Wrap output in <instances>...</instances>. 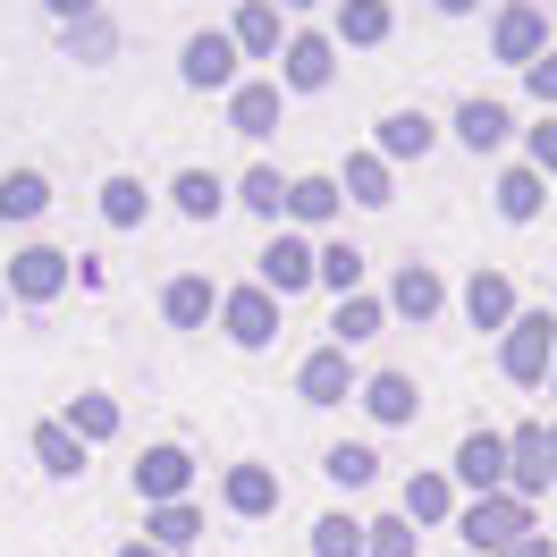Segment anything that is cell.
<instances>
[{
  "instance_id": "obj_1",
  "label": "cell",
  "mask_w": 557,
  "mask_h": 557,
  "mask_svg": "<svg viewBox=\"0 0 557 557\" xmlns=\"http://www.w3.org/2000/svg\"><path fill=\"white\" fill-rule=\"evenodd\" d=\"M549 363H557V321L549 313H516L507 321V338H498V372L516 388H541L549 381Z\"/></svg>"
},
{
  "instance_id": "obj_2",
  "label": "cell",
  "mask_w": 557,
  "mask_h": 557,
  "mask_svg": "<svg viewBox=\"0 0 557 557\" xmlns=\"http://www.w3.org/2000/svg\"><path fill=\"white\" fill-rule=\"evenodd\" d=\"M456 532H465V549H473V557H498V549H516L523 532H532V507H523V498H507V490H490V498H473V507H465V523H456Z\"/></svg>"
},
{
  "instance_id": "obj_3",
  "label": "cell",
  "mask_w": 557,
  "mask_h": 557,
  "mask_svg": "<svg viewBox=\"0 0 557 557\" xmlns=\"http://www.w3.org/2000/svg\"><path fill=\"white\" fill-rule=\"evenodd\" d=\"M177 76L195 85V94H237V42L220 35V26H203V35H186V51H177Z\"/></svg>"
},
{
  "instance_id": "obj_4",
  "label": "cell",
  "mask_w": 557,
  "mask_h": 557,
  "mask_svg": "<svg viewBox=\"0 0 557 557\" xmlns=\"http://www.w3.org/2000/svg\"><path fill=\"white\" fill-rule=\"evenodd\" d=\"M220 321H228L237 347H271L278 338V296L271 287H237V296H220Z\"/></svg>"
},
{
  "instance_id": "obj_5",
  "label": "cell",
  "mask_w": 557,
  "mask_h": 557,
  "mask_svg": "<svg viewBox=\"0 0 557 557\" xmlns=\"http://www.w3.org/2000/svg\"><path fill=\"white\" fill-rule=\"evenodd\" d=\"M296 397H305V406H347V397H355V363H347V347H313V355H305Z\"/></svg>"
},
{
  "instance_id": "obj_6",
  "label": "cell",
  "mask_w": 557,
  "mask_h": 557,
  "mask_svg": "<svg viewBox=\"0 0 557 557\" xmlns=\"http://www.w3.org/2000/svg\"><path fill=\"white\" fill-rule=\"evenodd\" d=\"M186 482H195V456L186 448H144V465H136V498L144 507H177Z\"/></svg>"
},
{
  "instance_id": "obj_7",
  "label": "cell",
  "mask_w": 557,
  "mask_h": 557,
  "mask_svg": "<svg viewBox=\"0 0 557 557\" xmlns=\"http://www.w3.org/2000/svg\"><path fill=\"white\" fill-rule=\"evenodd\" d=\"M456 482L465 490H507V440H498V431H465V440H456Z\"/></svg>"
},
{
  "instance_id": "obj_8",
  "label": "cell",
  "mask_w": 557,
  "mask_h": 557,
  "mask_svg": "<svg viewBox=\"0 0 557 557\" xmlns=\"http://www.w3.org/2000/svg\"><path fill=\"white\" fill-rule=\"evenodd\" d=\"M313 278H321L313 245H305V237H271V253H262V287H271V296H305Z\"/></svg>"
},
{
  "instance_id": "obj_9",
  "label": "cell",
  "mask_w": 557,
  "mask_h": 557,
  "mask_svg": "<svg viewBox=\"0 0 557 557\" xmlns=\"http://www.w3.org/2000/svg\"><path fill=\"white\" fill-rule=\"evenodd\" d=\"M60 287H69V253H51V245H26L9 262V296H26V305H51Z\"/></svg>"
},
{
  "instance_id": "obj_10",
  "label": "cell",
  "mask_w": 557,
  "mask_h": 557,
  "mask_svg": "<svg viewBox=\"0 0 557 557\" xmlns=\"http://www.w3.org/2000/svg\"><path fill=\"white\" fill-rule=\"evenodd\" d=\"M338 76V60H330V35H296L287 51H278V85L287 94H321Z\"/></svg>"
},
{
  "instance_id": "obj_11",
  "label": "cell",
  "mask_w": 557,
  "mask_h": 557,
  "mask_svg": "<svg viewBox=\"0 0 557 557\" xmlns=\"http://www.w3.org/2000/svg\"><path fill=\"white\" fill-rule=\"evenodd\" d=\"M532 490H549V431H532V422H523L516 440H507V498L532 507Z\"/></svg>"
},
{
  "instance_id": "obj_12",
  "label": "cell",
  "mask_w": 557,
  "mask_h": 557,
  "mask_svg": "<svg viewBox=\"0 0 557 557\" xmlns=\"http://www.w3.org/2000/svg\"><path fill=\"white\" fill-rule=\"evenodd\" d=\"M549 51V17L532 9V0H516V9H498V60H516V69H532Z\"/></svg>"
},
{
  "instance_id": "obj_13",
  "label": "cell",
  "mask_w": 557,
  "mask_h": 557,
  "mask_svg": "<svg viewBox=\"0 0 557 557\" xmlns=\"http://www.w3.org/2000/svg\"><path fill=\"white\" fill-rule=\"evenodd\" d=\"M465 313H473V330H498V338H507V321H516V287H507V271H473V278H465Z\"/></svg>"
},
{
  "instance_id": "obj_14",
  "label": "cell",
  "mask_w": 557,
  "mask_h": 557,
  "mask_svg": "<svg viewBox=\"0 0 557 557\" xmlns=\"http://www.w3.org/2000/svg\"><path fill=\"white\" fill-rule=\"evenodd\" d=\"M228 127H237V136H271L278 127V85L271 76H253V85L228 94Z\"/></svg>"
},
{
  "instance_id": "obj_15",
  "label": "cell",
  "mask_w": 557,
  "mask_h": 557,
  "mask_svg": "<svg viewBox=\"0 0 557 557\" xmlns=\"http://www.w3.org/2000/svg\"><path fill=\"white\" fill-rule=\"evenodd\" d=\"M220 498H228L237 516H271V507H278V473H271V465H228Z\"/></svg>"
},
{
  "instance_id": "obj_16",
  "label": "cell",
  "mask_w": 557,
  "mask_h": 557,
  "mask_svg": "<svg viewBox=\"0 0 557 557\" xmlns=\"http://www.w3.org/2000/svg\"><path fill=\"white\" fill-rule=\"evenodd\" d=\"M431 144H440V127H431L422 110H388L381 119V161H422Z\"/></svg>"
},
{
  "instance_id": "obj_17",
  "label": "cell",
  "mask_w": 557,
  "mask_h": 557,
  "mask_svg": "<svg viewBox=\"0 0 557 557\" xmlns=\"http://www.w3.org/2000/svg\"><path fill=\"white\" fill-rule=\"evenodd\" d=\"M388 305H397L406 321H431L440 305H448V287H440V271H422V262H406V271H397V287H388Z\"/></svg>"
},
{
  "instance_id": "obj_18",
  "label": "cell",
  "mask_w": 557,
  "mask_h": 557,
  "mask_svg": "<svg viewBox=\"0 0 557 557\" xmlns=\"http://www.w3.org/2000/svg\"><path fill=\"white\" fill-rule=\"evenodd\" d=\"M161 313H170L177 330H203V321L220 313V287H211V278H170V287H161Z\"/></svg>"
},
{
  "instance_id": "obj_19",
  "label": "cell",
  "mask_w": 557,
  "mask_h": 557,
  "mask_svg": "<svg viewBox=\"0 0 557 557\" xmlns=\"http://www.w3.org/2000/svg\"><path fill=\"white\" fill-rule=\"evenodd\" d=\"M507 127H516V110H507V102H482V94L456 110V136L473 144V152H498V144H507Z\"/></svg>"
},
{
  "instance_id": "obj_20",
  "label": "cell",
  "mask_w": 557,
  "mask_h": 557,
  "mask_svg": "<svg viewBox=\"0 0 557 557\" xmlns=\"http://www.w3.org/2000/svg\"><path fill=\"white\" fill-rule=\"evenodd\" d=\"M363 406H372V422H414V381H406V372H372V381H363Z\"/></svg>"
},
{
  "instance_id": "obj_21",
  "label": "cell",
  "mask_w": 557,
  "mask_h": 557,
  "mask_svg": "<svg viewBox=\"0 0 557 557\" xmlns=\"http://www.w3.org/2000/svg\"><path fill=\"white\" fill-rule=\"evenodd\" d=\"M381 321H388L381 296H338V321H330L338 338H330V347H363V338H381Z\"/></svg>"
},
{
  "instance_id": "obj_22",
  "label": "cell",
  "mask_w": 557,
  "mask_h": 557,
  "mask_svg": "<svg viewBox=\"0 0 557 557\" xmlns=\"http://www.w3.org/2000/svg\"><path fill=\"white\" fill-rule=\"evenodd\" d=\"M35 456H42V473H85V440H76L69 422H35Z\"/></svg>"
},
{
  "instance_id": "obj_23",
  "label": "cell",
  "mask_w": 557,
  "mask_h": 557,
  "mask_svg": "<svg viewBox=\"0 0 557 557\" xmlns=\"http://www.w3.org/2000/svg\"><path fill=\"white\" fill-rule=\"evenodd\" d=\"M228 42H237V51H253V60H271V51H278V0H253V9H237Z\"/></svg>"
},
{
  "instance_id": "obj_24",
  "label": "cell",
  "mask_w": 557,
  "mask_h": 557,
  "mask_svg": "<svg viewBox=\"0 0 557 557\" xmlns=\"http://www.w3.org/2000/svg\"><path fill=\"white\" fill-rule=\"evenodd\" d=\"M448 507H456L448 473H414V482H406V523H448Z\"/></svg>"
},
{
  "instance_id": "obj_25",
  "label": "cell",
  "mask_w": 557,
  "mask_h": 557,
  "mask_svg": "<svg viewBox=\"0 0 557 557\" xmlns=\"http://www.w3.org/2000/svg\"><path fill=\"white\" fill-rule=\"evenodd\" d=\"M42 203H51L42 170H9L0 177V220H42Z\"/></svg>"
},
{
  "instance_id": "obj_26",
  "label": "cell",
  "mask_w": 557,
  "mask_h": 557,
  "mask_svg": "<svg viewBox=\"0 0 557 557\" xmlns=\"http://www.w3.org/2000/svg\"><path fill=\"white\" fill-rule=\"evenodd\" d=\"M170 203L186 211V220H211L228 195H220V177H211V170H177V177H170Z\"/></svg>"
},
{
  "instance_id": "obj_27",
  "label": "cell",
  "mask_w": 557,
  "mask_h": 557,
  "mask_svg": "<svg viewBox=\"0 0 557 557\" xmlns=\"http://www.w3.org/2000/svg\"><path fill=\"white\" fill-rule=\"evenodd\" d=\"M144 532H152V549H170V557H177L186 541H195V532H203V516L177 498V507H152V516H144Z\"/></svg>"
},
{
  "instance_id": "obj_28",
  "label": "cell",
  "mask_w": 557,
  "mask_h": 557,
  "mask_svg": "<svg viewBox=\"0 0 557 557\" xmlns=\"http://www.w3.org/2000/svg\"><path fill=\"white\" fill-rule=\"evenodd\" d=\"M69 51L85 60V69H102L110 51H119V26H110L102 9H94V17H76V26H69Z\"/></svg>"
},
{
  "instance_id": "obj_29",
  "label": "cell",
  "mask_w": 557,
  "mask_h": 557,
  "mask_svg": "<svg viewBox=\"0 0 557 557\" xmlns=\"http://www.w3.org/2000/svg\"><path fill=\"white\" fill-rule=\"evenodd\" d=\"M321 473H330L338 490H363L372 473H381V456L363 448V440H347V448H330V456H321Z\"/></svg>"
},
{
  "instance_id": "obj_30",
  "label": "cell",
  "mask_w": 557,
  "mask_h": 557,
  "mask_svg": "<svg viewBox=\"0 0 557 557\" xmlns=\"http://www.w3.org/2000/svg\"><path fill=\"white\" fill-rule=\"evenodd\" d=\"M532 211H541V170L523 161V170L498 177V220H532Z\"/></svg>"
},
{
  "instance_id": "obj_31",
  "label": "cell",
  "mask_w": 557,
  "mask_h": 557,
  "mask_svg": "<svg viewBox=\"0 0 557 557\" xmlns=\"http://www.w3.org/2000/svg\"><path fill=\"white\" fill-rule=\"evenodd\" d=\"M338 195H347L338 177H296V186H287V211H296V220H330Z\"/></svg>"
},
{
  "instance_id": "obj_32",
  "label": "cell",
  "mask_w": 557,
  "mask_h": 557,
  "mask_svg": "<svg viewBox=\"0 0 557 557\" xmlns=\"http://www.w3.org/2000/svg\"><path fill=\"white\" fill-rule=\"evenodd\" d=\"M347 195H355V203H372V211L388 203V161H381V152H355V161H347Z\"/></svg>"
},
{
  "instance_id": "obj_33",
  "label": "cell",
  "mask_w": 557,
  "mask_h": 557,
  "mask_svg": "<svg viewBox=\"0 0 557 557\" xmlns=\"http://www.w3.org/2000/svg\"><path fill=\"white\" fill-rule=\"evenodd\" d=\"M313 557H363V523L355 516H321L313 523Z\"/></svg>"
},
{
  "instance_id": "obj_34",
  "label": "cell",
  "mask_w": 557,
  "mask_h": 557,
  "mask_svg": "<svg viewBox=\"0 0 557 557\" xmlns=\"http://www.w3.org/2000/svg\"><path fill=\"white\" fill-rule=\"evenodd\" d=\"M338 35L347 42H381L388 35V0H347V9H338Z\"/></svg>"
},
{
  "instance_id": "obj_35",
  "label": "cell",
  "mask_w": 557,
  "mask_h": 557,
  "mask_svg": "<svg viewBox=\"0 0 557 557\" xmlns=\"http://www.w3.org/2000/svg\"><path fill=\"white\" fill-rule=\"evenodd\" d=\"M321 287L355 296V287H363V253H355V245H321Z\"/></svg>"
},
{
  "instance_id": "obj_36",
  "label": "cell",
  "mask_w": 557,
  "mask_h": 557,
  "mask_svg": "<svg viewBox=\"0 0 557 557\" xmlns=\"http://www.w3.org/2000/svg\"><path fill=\"white\" fill-rule=\"evenodd\" d=\"M363 557H414V523H406V516L363 523Z\"/></svg>"
},
{
  "instance_id": "obj_37",
  "label": "cell",
  "mask_w": 557,
  "mask_h": 557,
  "mask_svg": "<svg viewBox=\"0 0 557 557\" xmlns=\"http://www.w3.org/2000/svg\"><path fill=\"white\" fill-rule=\"evenodd\" d=\"M102 220H110V228H136V220H144V186H136V177H110V186H102Z\"/></svg>"
},
{
  "instance_id": "obj_38",
  "label": "cell",
  "mask_w": 557,
  "mask_h": 557,
  "mask_svg": "<svg viewBox=\"0 0 557 557\" xmlns=\"http://www.w3.org/2000/svg\"><path fill=\"white\" fill-rule=\"evenodd\" d=\"M69 431H76V440H110V431H119V406H110V397H76Z\"/></svg>"
},
{
  "instance_id": "obj_39",
  "label": "cell",
  "mask_w": 557,
  "mask_h": 557,
  "mask_svg": "<svg viewBox=\"0 0 557 557\" xmlns=\"http://www.w3.org/2000/svg\"><path fill=\"white\" fill-rule=\"evenodd\" d=\"M237 203H245V211H262V220H278V211H287V177H278V170H253Z\"/></svg>"
},
{
  "instance_id": "obj_40",
  "label": "cell",
  "mask_w": 557,
  "mask_h": 557,
  "mask_svg": "<svg viewBox=\"0 0 557 557\" xmlns=\"http://www.w3.org/2000/svg\"><path fill=\"white\" fill-rule=\"evenodd\" d=\"M523 85H532V102H549V110H557V51H541V60L523 69Z\"/></svg>"
},
{
  "instance_id": "obj_41",
  "label": "cell",
  "mask_w": 557,
  "mask_h": 557,
  "mask_svg": "<svg viewBox=\"0 0 557 557\" xmlns=\"http://www.w3.org/2000/svg\"><path fill=\"white\" fill-rule=\"evenodd\" d=\"M532 170H541V177L557 170V119H549V127H532Z\"/></svg>"
},
{
  "instance_id": "obj_42",
  "label": "cell",
  "mask_w": 557,
  "mask_h": 557,
  "mask_svg": "<svg viewBox=\"0 0 557 557\" xmlns=\"http://www.w3.org/2000/svg\"><path fill=\"white\" fill-rule=\"evenodd\" d=\"M498 557H549V532H523L516 549H498Z\"/></svg>"
},
{
  "instance_id": "obj_43",
  "label": "cell",
  "mask_w": 557,
  "mask_h": 557,
  "mask_svg": "<svg viewBox=\"0 0 557 557\" xmlns=\"http://www.w3.org/2000/svg\"><path fill=\"white\" fill-rule=\"evenodd\" d=\"M94 9H102V0H51V17H69V26H76V17H94Z\"/></svg>"
},
{
  "instance_id": "obj_44",
  "label": "cell",
  "mask_w": 557,
  "mask_h": 557,
  "mask_svg": "<svg viewBox=\"0 0 557 557\" xmlns=\"http://www.w3.org/2000/svg\"><path fill=\"white\" fill-rule=\"evenodd\" d=\"M119 557H170V549H152V541H127V549H119Z\"/></svg>"
},
{
  "instance_id": "obj_45",
  "label": "cell",
  "mask_w": 557,
  "mask_h": 557,
  "mask_svg": "<svg viewBox=\"0 0 557 557\" xmlns=\"http://www.w3.org/2000/svg\"><path fill=\"white\" fill-rule=\"evenodd\" d=\"M440 9H448V17H465V9H473V0H440Z\"/></svg>"
},
{
  "instance_id": "obj_46",
  "label": "cell",
  "mask_w": 557,
  "mask_h": 557,
  "mask_svg": "<svg viewBox=\"0 0 557 557\" xmlns=\"http://www.w3.org/2000/svg\"><path fill=\"white\" fill-rule=\"evenodd\" d=\"M549 473H557V431H549Z\"/></svg>"
},
{
  "instance_id": "obj_47",
  "label": "cell",
  "mask_w": 557,
  "mask_h": 557,
  "mask_svg": "<svg viewBox=\"0 0 557 557\" xmlns=\"http://www.w3.org/2000/svg\"><path fill=\"white\" fill-rule=\"evenodd\" d=\"M278 9H313V0H278Z\"/></svg>"
},
{
  "instance_id": "obj_48",
  "label": "cell",
  "mask_w": 557,
  "mask_h": 557,
  "mask_svg": "<svg viewBox=\"0 0 557 557\" xmlns=\"http://www.w3.org/2000/svg\"><path fill=\"white\" fill-rule=\"evenodd\" d=\"M0 313H9V287H0Z\"/></svg>"
}]
</instances>
